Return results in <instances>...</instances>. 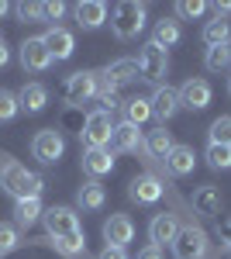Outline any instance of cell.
Instances as JSON below:
<instances>
[{
  "mask_svg": "<svg viewBox=\"0 0 231 259\" xmlns=\"http://www.w3.org/2000/svg\"><path fill=\"white\" fill-rule=\"evenodd\" d=\"M0 187L14 200H24V197H41L45 180H41L38 173H31L28 166L14 162L11 156H0Z\"/></svg>",
  "mask_w": 231,
  "mask_h": 259,
  "instance_id": "cell-1",
  "label": "cell"
},
{
  "mask_svg": "<svg viewBox=\"0 0 231 259\" xmlns=\"http://www.w3.org/2000/svg\"><path fill=\"white\" fill-rule=\"evenodd\" d=\"M111 28H114V35L121 41L138 38L142 28H145V4H138V0H124V4H117Z\"/></svg>",
  "mask_w": 231,
  "mask_h": 259,
  "instance_id": "cell-2",
  "label": "cell"
},
{
  "mask_svg": "<svg viewBox=\"0 0 231 259\" xmlns=\"http://www.w3.org/2000/svg\"><path fill=\"white\" fill-rule=\"evenodd\" d=\"M111 135H114V118L107 111H90L83 118V128H79V142L86 149H107L111 145Z\"/></svg>",
  "mask_w": 231,
  "mask_h": 259,
  "instance_id": "cell-3",
  "label": "cell"
},
{
  "mask_svg": "<svg viewBox=\"0 0 231 259\" xmlns=\"http://www.w3.org/2000/svg\"><path fill=\"white\" fill-rule=\"evenodd\" d=\"M41 221H45V228H49L52 239H69V235L83 232L79 228V214L73 207H66V204H52L49 211H41Z\"/></svg>",
  "mask_w": 231,
  "mask_h": 259,
  "instance_id": "cell-4",
  "label": "cell"
},
{
  "mask_svg": "<svg viewBox=\"0 0 231 259\" xmlns=\"http://www.w3.org/2000/svg\"><path fill=\"white\" fill-rule=\"evenodd\" d=\"M62 152H66V139L59 135L56 128H41L38 135L31 139V156L45 166H56L62 159Z\"/></svg>",
  "mask_w": 231,
  "mask_h": 259,
  "instance_id": "cell-5",
  "label": "cell"
},
{
  "mask_svg": "<svg viewBox=\"0 0 231 259\" xmlns=\"http://www.w3.org/2000/svg\"><path fill=\"white\" fill-rule=\"evenodd\" d=\"M138 69H142V80L159 83L169 69V59H166V49H159L155 41H149L142 52H138Z\"/></svg>",
  "mask_w": 231,
  "mask_h": 259,
  "instance_id": "cell-6",
  "label": "cell"
},
{
  "mask_svg": "<svg viewBox=\"0 0 231 259\" xmlns=\"http://www.w3.org/2000/svg\"><path fill=\"white\" fill-rule=\"evenodd\" d=\"M207 252V235L200 232V228H179V235L173 242V256L176 259H204Z\"/></svg>",
  "mask_w": 231,
  "mask_h": 259,
  "instance_id": "cell-7",
  "label": "cell"
},
{
  "mask_svg": "<svg viewBox=\"0 0 231 259\" xmlns=\"http://www.w3.org/2000/svg\"><path fill=\"white\" fill-rule=\"evenodd\" d=\"M211 104V83L200 80V76H190V80L179 87V107L187 111H204Z\"/></svg>",
  "mask_w": 231,
  "mask_h": 259,
  "instance_id": "cell-8",
  "label": "cell"
},
{
  "mask_svg": "<svg viewBox=\"0 0 231 259\" xmlns=\"http://www.w3.org/2000/svg\"><path fill=\"white\" fill-rule=\"evenodd\" d=\"M52 62H56V59L49 56V49H45V41H41V38L21 41V66H24L28 73H45Z\"/></svg>",
  "mask_w": 231,
  "mask_h": 259,
  "instance_id": "cell-9",
  "label": "cell"
},
{
  "mask_svg": "<svg viewBox=\"0 0 231 259\" xmlns=\"http://www.w3.org/2000/svg\"><path fill=\"white\" fill-rule=\"evenodd\" d=\"M131 239H135V221L128 218V214H111V218L104 221V242L107 245L124 249Z\"/></svg>",
  "mask_w": 231,
  "mask_h": 259,
  "instance_id": "cell-10",
  "label": "cell"
},
{
  "mask_svg": "<svg viewBox=\"0 0 231 259\" xmlns=\"http://www.w3.org/2000/svg\"><path fill=\"white\" fill-rule=\"evenodd\" d=\"M90 97H97V73H73L69 80H66V100L69 104H86Z\"/></svg>",
  "mask_w": 231,
  "mask_h": 259,
  "instance_id": "cell-11",
  "label": "cell"
},
{
  "mask_svg": "<svg viewBox=\"0 0 231 259\" xmlns=\"http://www.w3.org/2000/svg\"><path fill=\"white\" fill-rule=\"evenodd\" d=\"M41 41H45V49H49V56L52 59H69L73 52H76V38H73V31L69 28H49L45 35H41Z\"/></svg>",
  "mask_w": 231,
  "mask_h": 259,
  "instance_id": "cell-12",
  "label": "cell"
},
{
  "mask_svg": "<svg viewBox=\"0 0 231 259\" xmlns=\"http://www.w3.org/2000/svg\"><path fill=\"white\" fill-rule=\"evenodd\" d=\"M176 235H179V218H176V214L162 211V214H155V218H152V225H149V239H152L155 249H162L166 242L173 245Z\"/></svg>",
  "mask_w": 231,
  "mask_h": 259,
  "instance_id": "cell-13",
  "label": "cell"
},
{
  "mask_svg": "<svg viewBox=\"0 0 231 259\" xmlns=\"http://www.w3.org/2000/svg\"><path fill=\"white\" fill-rule=\"evenodd\" d=\"M73 14H76L79 28L94 31V28H100V24L107 21V4H104V0H79L76 7H73Z\"/></svg>",
  "mask_w": 231,
  "mask_h": 259,
  "instance_id": "cell-14",
  "label": "cell"
},
{
  "mask_svg": "<svg viewBox=\"0 0 231 259\" xmlns=\"http://www.w3.org/2000/svg\"><path fill=\"white\" fill-rule=\"evenodd\" d=\"M149 104H152V114L166 124V121L176 118V111H179V90H173V87H159L152 97H149Z\"/></svg>",
  "mask_w": 231,
  "mask_h": 259,
  "instance_id": "cell-15",
  "label": "cell"
},
{
  "mask_svg": "<svg viewBox=\"0 0 231 259\" xmlns=\"http://www.w3.org/2000/svg\"><path fill=\"white\" fill-rule=\"evenodd\" d=\"M111 169H114V152L111 149H86L83 152V173L86 177L100 180V177H107Z\"/></svg>",
  "mask_w": 231,
  "mask_h": 259,
  "instance_id": "cell-16",
  "label": "cell"
},
{
  "mask_svg": "<svg viewBox=\"0 0 231 259\" xmlns=\"http://www.w3.org/2000/svg\"><path fill=\"white\" fill-rule=\"evenodd\" d=\"M131 200L135 204H155V200L162 197V183L152 177V173H142V177H135L131 180Z\"/></svg>",
  "mask_w": 231,
  "mask_h": 259,
  "instance_id": "cell-17",
  "label": "cell"
},
{
  "mask_svg": "<svg viewBox=\"0 0 231 259\" xmlns=\"http://www.w3.org/2000/svg\"><path fill=\"white\" fill-rule=\"evenodd\" d=\"M45 104H49V90L41 87V83H24L18 94V107L21 111H28V114H38L45 111Z\"/></svg>",
  "mask_w": 231,
  "mask_h": 259,
  "instance_id": "cell-18",
  "label": "cell"
},
{
  "mask_svg": "<svg viewBox=\"0 0 231 259\" xmlns=\"http://www.w3.org/2000/svg\"><path fill=\"white\" fill-rule=\"evenodd\" d=\"M111 145H114V152H138V149H142V132H138L135 124L121 121V124H114Z\"/></svg>",
  "mask_w": 231,
  "mask_h": 259,
  "instance_id": "cell-19",
  "label": "cell"
},
{
  "mask_svg": "<svg viewBox=\"0 0 231 259\" xmlns=\"http://www.w3.org/2000/svg\"><path fill=\"white\" fill-rule=\"evenodd\" d=\"M107 80H111V87H121V83H131L142 76V69H138V59H114L107 69H100Z\"/></svg>",
  "mask_w": 231,
  "mask_h": 259,
  "instance_id": "cell-20",
  "label": "cell"
},
{
  "mask_svg": "<svg viewBox=\"0 0 231 259\" xmlns=\"http://www.w3.org/2000/svg\"><path fill=\"white\" fill-rule=\"evenodd\" d=\"M104 200H107V190H104L100 180H86V183L76 190V204L83 207V211H100Z\"/></svg>",
  "mask_w": 231,
  "mask_h": 259,
  "instance_id": "cell-21",
  "label": "cell"
},
{
  "mask_svg": "<svg viewBox=\"0 0 231 259\" xmlns=\"http://www.w3.org/2000/svg\"><path fill=\"white\" fill-rule=\"evenodd\" d=\"M193 207H197V214H217L221 211V190L211 187V183H204V187H197L193 190Z\"/></svg>",
  "mask_w": 231,
  "mask_h": 259,
  "instance_id": "cell-22",
  "label": "cell"
},
{
  "mask_svg": "<svg viewBox=\"0 0 231 259\" xmlns=\"http://www.w3.org/2000/svg\"><path fill=\"white\" fill-rule=\"evenodd\" d=\"M193 162H197V156H193L190 145H173V152L166 156V166H169L173 177H187V173H193Z\"/></svg>",
  "mask_w": 231,
  "mask_h": 259,
  "instance_id": "cell-23",
  "label": "cell"
},
{
  "mask_svg": "<svg viewBox=\"0 0 231 259\" xmlns=\"http://www.w3.org/2000/svg\"><path fill=\"white\" fill-rule=\"evenodd\" d=\"M145 149H149V156L166 162V156L173 152V135L166 132V124H159L155 132H149V139H145Z\"/></svg>",
  "mask_w": 231,
  "mask_h": 259,
  "instance_id": "cell-24",
  "label": "cell"
},
{
  "mask_svg": "<svg viewBox=\"0 0 231 259\" xmlns=\"http://www.w3.org/2000/svg\"><path fill=\"white\" fill-rule=\"evenodd\" d=\"M149 118H152V104H149V97H131L128 104H124V121H128V124L142 128Z\"/></svg>",
  "mask_w": 231,
  "mask_h": 259,
  "instance_id": "cell-25",
  "label": "cell"
},
{
  "mask_svg": "<svg viewBox=\"0 0 231 259\" xmlns=\"http://www.w3.org/2000/svg\"><path fill=\"white\" fill-rule=\"evenodd\" d=\"M14 214H18V225H21V228H31V225L41 218V200L38 197L14 200Z\"/></svg>",
  "mask_w": 231,
  "mask_h": 259,
  "instance_id": "cell-26",
  "label": "cell"
},
{
  "mask_svg": "<svg viewBox=\"0 0 231 259\" xmlns=\"http://www.w3.org/2000/svg\"><path fill=\"white\" fill-rule=\"evenodd\" d=\"M231 41V24L228 21H221V18H214L204 24V45L207 49H214V45H228Z\"/></svg>",
  "mask_w": 231,
  "mask_h": 259,
  "instance_id": "cell-27",
  "label": "cell"
},
{
  "mask_svg": "<svg viewBox=\"0 0 231 259\" xmlns=\"http://www.w3.org/2000/svg\"><path fill=\"white\" fill-rule=\"evenodd\" d=\"M179 21H173V18H162L159 24H155V35H152V41L159 45V49H169V45H176L179 41Z\"/></svg>",
  "mask_w": 231,
  "mask_h": 259,
  "instance_id": "cell-28",
  "label": "cell"
},
{
  "mask_svg": "<svg viewBox=\"0 0 231 259\" xmlns=\"http://www.w3.org/2000/svg\"><path fill=\"white\" fill-rule=\"evenodd\" d=\"M52 245H56L62 256H69V259L86 256V235H83V232H79V235H69V239H52Z\"/></svg>",
  "mask_w": 231,
  "mask_h": 259,
  "instance_id": "cell-29",
  "label": "cell"
},
{
  "mask_svg": "<svg viewBox=\"0 0 231 259\" xmlns=\"http://www.w3.org/2000/svg\"><path fill=\"white\" fill-rule=\"evenodd\" d=\"M204 66H207L211 73H221V69H228V66H231V45H214V49H207V56H204Z\"/></svg>",
  "mask_w": 231,
  "mask_h": 259,
  "instance_id": "cell-30",
  "label": "cell"
},
{
  "mask_svg": "<svg viewBox=\"0 0 231 259\" xmlns=\"http://www.w3.org/2000/svg\"><path fill=\"white\" fill-rule=\"evenodd\" d=\"M211 169H231V145H207Z\"/></svg>",
  "mask_w": 231,
  "mask_h": 259,
  "instance_id": "cell-31",
  "label": "cell"
},
{
  "mask_svg": "<svg viewBox=\"0 0 231 259\" xmlns=\"http://www.w3.org/2000/svg\"><path fill=\"white\" fill-rule=\"evenodd\" d=\"M18 94H11V90H0V124H7V121L18 118Z\"/></svg>",
  "mask_w": 231,
  "mask_h": 259,
  "instance_id": "cell-32",
  "label": "cell"
},
{
  "mask_svg": "<svg viewBox=\"0 0 231 259\" xmlns=\"http://www.w3.org/2000/svg\"><path fill=\"white\" fill-rule=\"evenodd\" d=\"M211 145H231V114H224L211 124Z\"/></svg>",
  "mask_w": 231,
  "mask_h": 259,
  "instance_id": "cell-33",
  "label": "cell"
},
{
  "mask_svg": "<svg viewBox=\"0 0 231 259\" xmlns=\"http://www.w3.org/2000/svg\"><path fill=\"white\" fill-rule=\"evenodd\" d=\"M18 242H21L18 228H14V225H4V221H0V256L14 252V249H18Z\"/></svg>",
  "mask_w": 231,
  "mask_h": 259,
  "instance_id": "cell-34",
  "label": "cell"
},
{
  "mask_svg": "<svg viewBox=\"0 0 231 259\" xmlns=\"http://www.w3.org/2000/svg\"><path fill=\"white\" fill-rule=\"evenodd\" d=\"M204 11H207V4H200V0H179L176 4V14L179 18H200Z\"/></svg>",
  "mask_w": 231,
  "mask_h": 259,
  "instance_id": "cell-35",
  "label": "cell"
},
{
  "mask_svg": "<svg viewBox=\"0 0 231 259\" xmlns=\"http://www.w3.org/2000/svg\"><path fill=\"white\" fill-rule=\"evenodd\" d=\"M14 11H18L21 21H41V4H28V0H21V4H14Z\"/></svg>",
  "mask_w": 231,
  "mask_h": 259,
  "instance_id": "cell-36",
  "label": "cell"
},
{
  "mask_svg": "<svg viewBox=\"0 0 231 259\" xmlns=\"http://www.w3.org/2000/svg\"><path fill=\"white\" fill-rule=\"evenodd\" d=\"M66 14V4L62 0H49V4H41V21H59Z\"/></svg>",
  "mask_w": 231,
  "mask_h": 259,
  "instance_id": "cell-37",
  "label": "cell"
},
{
  "mask_svg": "<svg viewBox=\"0 0 231 259\" xmlns=\"http://www.w3.org/2000/svg\"><path fill=\"white\" fill-rule=\"evenodd\" d=\"M117 104H121L117 90H107V94H100V107H97V111H107V114H111V111H114Z\"/></svg>",
  "mask_w": 231,
  "mask_h": 259,
  "instance_id": "cell-38",
  "label": "cell"
},
{
  "mask_svg": "<svg viewBox=\"0 0 231 259\" xmlns=\"http://www.w3.org/2000/svg\"><path fill=\"white\" fill-rule=\"evenodd\" d=\"M97 259H128V256H124V249H114V245H107V249H104V252H100Z\"/></svg>",
  "mask_w": 231,
  "mask_h": 259,
  "instance_id": "cell-39",
  "label": "cell"
},
{
  "mask_svg": "<svg viewBox=\"0 0 231 259\" xmlns=\"http://www.w3.org/2000/svg\"><path fill=\"white\" fill-rule=\"evenodd\" d=\"M214 14H217V18L224 21L231 14V0H224V4H221V0H217V4H214Z\"/></svg>",
  "mask_w": 231,
  "mask_h": 259,
  "instance_id": "cell-40",
  "label": "cell"
},
{
  "mask_svg": "<svg viewBox=\"0 0 231 259\" xmlns=\"http://www.w3.org/2000/svg\"><path fill=\"white\" fill-rule=\"evenodd\" d=\"M138 259H162V249L149 245V249H142V252H138Z\"/></svg>",
  "mask_w": 231,
  "mask_h": 259,
  "instance_id": "cell-41",
  "label": "cell"
},
{
  "mask_svg": "<svg viewBox=\"0 0 231 259\" xmlns=\"http://www.w3.org/2000/svg\"><path fill=\"white\" fill-rule=\"evenodd\" d=\"M221 242H224V245L231 249V218L224 221V225H221Z\"/></svg>",
  "mask_w": 231,
  "mask_h": 259,
  "instance_id": "cell-42",
  "label": "cell"
},
{
  "mask_svg": "<svg viewBox=\"0 0 231 259\" xmlns=\"http://www.w3.org/2000/svg\"><path fill=\"white\" fill-rule=\"evenodd\" d=\"M7 62H11V49H7V45H4V38H0V69H4Z\"/></svg>",
  "mask_w": 231,
  "mask_h": 259,
  "instance_id": "cell-43",
  "label": "cell"
},
{
  "mask_svg": "<svg viewBox=\"0 0 231 259\" xmlns=\"http://www.w3.org/2000/svg\"><path fill=\"white\" fill-rule=\"evenodd\" d=\"M7 11H11V4H4V0H0V18H4Z\"/></svg>",
  "mask_w": 231,
  "mask_h": 259,
  "instance_id": "cell-44",
  "label": "cell"
}]
</instances>
